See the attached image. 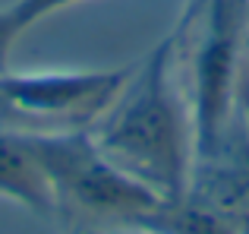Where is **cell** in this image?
<instances>
[{"label": "cell", "instance_id": "cell-1", "mask_svg": "<svg viewBox=\"0 0 249 234\" xmlns=\"http://www.w3.org/2000/svg\"><path fill=\"white\" fill-rule=\"evenodd\" d=\"M95 142L117 168L152 187L164 203H177L183 184V130L161 54H155L133 92L107 117Z\"/></svg>", "mask_w": 249, "mask_h": 234}, {"label": "cell", "instance_id": "cell-3", "mask_svg": "<svg viewBox=\"0 0 249 234\" xmlns=\"http://www.w3.org/2000/svg\"><path fill=\"white\" fill-rule=\"evenodd\" d=\"M126 73H0V130L54 136L85 130L107 111Z\"/></svg>", "mask_w": 249, "mask_h": 234}, {"label": "cell", "instance_id": "cell-4", "mask_svg": "<svg viewBox=\"0 0 249 234\" xmlns=\"http://www.w3.org/2000/svg\"><path fill=\"white\" fill-rule=\"evenodd\" d=\"M233 54H237V10L231 0H218L208 22V38L199 51V92H196V123H199V149L212 155L218 146L221 127L231 98Z\"/></svg>", "mask_w": 249, "mask_h": 234}, {"label": "cell", "instance_id": "cell-2", "mask_svg": "<svg viewBox=\"0 0 249 234\" xmlns=\"http://www.w3.org/2000/svg\"><path fill=\"white\" fill-rule=\"evenodd\" d=\"M19 139L48 174L57 206H70L91 218H110L123 225H139L145 215L164 206V199L152 187L117 168L82 130Z\"/></svg>", "mask_w": 249, "mask_h": 234}, {"label": "cell", "instance_id": "cell-5", "mask_svg": "<svg viewBox=\"0 0 249 234\" xmlns=\"http://www.w3.org/2000/svg\"><path fill=\"white\" fill-rule=\"evenodd\" d=\"M0 196L16 199L35 212L57 209L54 190L48 174L41 171L32 152L22 146V139L6 130H0Z\"/></svg>", "mask_w": 249, "mask_h": 234}, {"label": "cell", "instance_id": "cell-7", "mask_svg": "<svg viewBox=\"0 0 249 234\" xmlns=\"http://www.w3.org/2000/svg\"><path fill=\"white\" fill-rule=\"evenodd\" d=\"M16 35H19V29L13 22L10 10H0V73L6 70V57H10V48L16 41Z\"/></svg>", "mask_w": 249, "mask_h": 234}, {"label": "cell", "instance_id": "cell-6", "mask_svg": "<svg viewBox=\"0 0 249 234\" xmlns=\"http://www.w3.org/2000/svg\"><path fill=\"white\" fill-rule=\"evenodd\" d=\"M76 3V0H16V3L10 6V16L13 22H16L19 32H25L32 22H38V19H44L48 13L54 10H63V6Z\"/></svg>", "mask_w": 249, "mask_h": 234}]
</instances>
